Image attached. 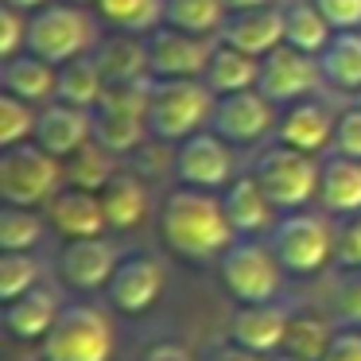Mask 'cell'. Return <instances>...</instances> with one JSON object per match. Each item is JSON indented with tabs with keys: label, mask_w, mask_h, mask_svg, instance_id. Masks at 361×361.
Instances as JSON below:
<instances>
[{
	"label": "cell",
	"mask_w": 361,
	"mask_h": 361,
	"mask_svg": "<svg viewBox=\"0 0 361 361\" xmlns=\"http://www.w3.org/2000/svg\"><path fill=\"white\" fill-rule=\"evenodd\" d=\"M159 237L175 257L195 260V264L218 260L237 241L233 226L226 218V206H221V195L195 190V187H179L164 198V206H159Z\"/></svg>",
	"instance_id": "1"
},
{
	"label": "cell",
	"mask_w": 361,
	"mask_h": 361,
	"mask_svg": "<svg viewBox=\"0 0 361 361\" xmlns=\"http://www.w3.org/2000/svg\"><path fill=\"white\" fill-rule=\"evenodd\" d=\"M218 94L202 78H152V97H148V133L156 140L183 144L187 136L210 128Z\"/></svg>",
	"instance_id": "2"
},
{
	"label": "cell",
	"mask_w": 361,
	"mask_h": 361,
	"mask_svg": "<svg viewBox=\"0 0 361 361\" xmlns=\"http://www.w3.org/2000/svg\"><path fill=\"white\" fill-rule=\"evenodd\" d=\"M97 47V20L71 0H51L27 16V51L63 66Z\"/></svg>",
	"instance_id": "3"
},
{
	"label": "cell",
	"mask_w": 361,
	"mask_h": 361,
	"mask_svg": "<svg viewBox=\"0 0 361 361\" xmlns=\"http://www.w3.org/2000/svg\"><path fill=\"white\" fill-rule=\"evenodd\" d=\"M148 97L152 78L140 82H113L94 109V140L113 156H128L148 140Z\"/></svg>",
	"instance_id": "4"
},
{
	"label": "cell",
	"mask_w": 361,
	"mask_h": 361,
	"mask_svg": "<svg viewBox=\"0 0 361 361\" xmlns=\"http://www.w3.org/2000/svg\"><path fill=\"white\" fill-rule=\"evenodd\" d=\"M272 252L283 264V272L314 276L334 260L338 252V229L326 221V214L314 210H288L272 226Z\"/></svg>",
	"instance_id": "5"
},
{
	"label": "cell",
	"mask_w": 361,
	"mask_h": 361,
	"mask_svg": "<svg viewBox=\"0 0 361 361\" xmlns=\"http://www.w3.org/2000/svg\"><path fill=\"white\" fill-rule=\"evenodd\" d=\"M66 183V164L35 140L4 148L0 156V198L4 206H47Z\"/></svg>",
	"instance_id": "6"
},
{
	"label": "cell",
	"mask_w": 361,
	"mask_h": 361,
	"mask_svg": "<svg viewBox=\"0 0 361 361\" xmlns=\"http://www.w3.org/2000/svg\"><path fill=\"white\" fill-rule=\"evenodd\" d=\"M252 179L264 187V195L272 198L276 210H303L311 198H319V179H322V164L314 156L288 144H272L257 156L252 164Z\"/></svg>",
	"instance_id": "7"
},
{
	"label": "cell",
	"mask_w": 361,
	"mask_h": 361,
	"mask_svg": "<svg viewBox=\"0 0 361 361\" xmlns=\"http://www.w3.org/2000/svg\"><path fill=\"white\" fill-rule=\"evenodd\" d=\"M39 345L43 361H113V326L97 307L66 303Z\"/></svg>",
	"instance_id": "8"
},
{
	"label": "cell",
	"mask_w": 361,
	"mask_h": 361,
	"mask_svg": "<svg viewBox=\"0 0 361 361\" xmlns=\"http://www.w3.org/2000/svg\"><path fill=\"white\" fill-rule=\"evenodd\" d=\"M218 276L237 303H272L283 280V264L276 260L272 245L257 237H237L218 257Z\"/></svg>",
	"instance_id": "9"
},
{
	"label": "cell",
	"mask_w": 361,
	"mask_h": 361,
	"mask_svg": "<svg viewBox=\"0 0 361 361\" xmlns=\"http://www.w3.org/2000/svg\"><path fill=\"white\" fill-rule=\"evenodd\" d=\"M322 66H319V55H307V51H295L288 43H280L276 51H268L260 59V78H257V90L276 105H295L303 97H311L314 90L322 86Z\"/></svg>",
	"instance_id": "10"
},
{
	"label": "cell",
	"mask_w": 361,
	"mask_h": 361,
	"mask_svg": "<svg viewBox=\"0 0 361 361\" xmlns=\"http://www.w3.org/2000/svg\"><path fill=\"white\" fill-rule=\"evenodd\" d=\"M175 179L179 187H195V190H226L233 183V152L221 140L214 128L187 136L175 148Z\"/></svg>",
	"instance_id": "11"
},
{
	"label": "cell",
	"mask_w": 361,
	"mask_h": 361,
	"mask_svg": "<svg viewBox=\"0 0 361 361\" xmlns=\"http://www.w3.org/2000/svg\"><path fill=\"white\" fill-rule=\"evenodd\" d=\"M148 39V74L156 82L164 78H202L206 63L214 55V43L210 35H190L179 32V27H156Z\"/></svg>",
	"instance_id": "12"
},
{
	"label": "cell",
	"mask_w": 361,
	"mask_h": 361,
	"mask_svg": "<svg viewBox=\"0 0 361 361\" xmlns=\"http://www.w3.org/2000/svg\"><path fill=\"white\" fill-rule=\"evenodd\" d=\"M280 117H276V105L268 102L260 90H241V94H226L214 105V121L210 128L221 136L226 144H237V148H249V144H260L268 133H276Z\"/></svg>",
	"instance_id": "13"
},
{
	"label": "cell",
	"mask_w": 361,
	"mask_h": 361,
	"mask_svg": "<svg viewBox=\"0 0 361 361\" xmlns=\"http://www.w3.org/2000/svg\"><path fill=\"white\" fill-rule=\"evenodd\" d=\"M164 283H167L164 264L156 257H148V252H133V257H121L113 280L105 283V299L121 314H144L159 303Z\"/></svg>",
	"instance_id": "14"
},
{
	"label": "cell",
	"mask_w": 361,
	"mask_h": 361,
	"mask_svg": "<svg viewBox=\"0 0 361 361\" xmlns=\"http://www.w3.org/2000/svg\"><path fill=\"white\" fill-rule=\"evenodd\" d=\"M94 140V113L78 109V105L66 102H47L39 109V121H35V144L43 152H51L55 159H71L74 152H82Z\"/></svg>",
	"instance_id": "15"
},
{
	"label": "cell",
	"mask_w": 361,
	"mask_h": 361,
	"mask_svg": "<svg viewBox=\"0 0 361 361\" xmlns=\"http://www.w3.org/2000/svg\"><path fill=\"white\" fill-rule=\"evenodd\" d=\"M121 257L113 249V241L105 237H82V241H66L59 252V276L66 288L74 291H97L113 280Z\"/></svg>",
	"instance_id": "16"
},
{
	"label": "cell",
	"mask_w": 361,
	"mask_h": 361,
	"mask_svg": "<svg viewBox=\"0 0 361 361\" xmlns=\"http://www.w3.org/2000/svg\"><path fill=\"white\" fill-rule=\"evenodd\" d=\"M288 322L291 311L280 303H237V311L229 314V342L268 357V353L283 350Z\"/></svg>",
	"instance_id": "17"
},
{
	"label": "cell",
	"mask_w": 361,
	"mask_h": 361,
	"mask_svg": "<svg viewBox=\"0 0 361 361\" xmlns=\"http://www.w3.org/2000/svg\"><path fill=\"white\" fill-rule=\"evenodd\" d=\"M221 43L245 51L252 59H264L283 43V8L276 4H260V8H233L218 32Z\"/></svg>",
	"instance_id": "18"
},
{
	"label": "cell",
	"mask_w": 361,
	"mask_h": 361,
	"mask_svg": "<svg viewBox=\"0 0 361 361\" xmlns=\"http://www.w3.org/2000/svg\"><path fill=\"white\" fill-rule=\"evenodd\" d=\"M334 125H338V117L330 113V105L303 97L295 105H283L280 125H276V140L288 144V148L307 152V156H319L326 144H334Z\"/></svg>",
	"instance_id": "19"
},
{
	"label": "cell",
	"mask_w": 361,
	"mask_h": 361,
	"mask_svg": "<svg viewBox=\"0 0 361 361\" xmlns=\"http://www.w3.org/2000/svg\"><path fill=\"white\" fill-rule=\"evenodd\" d=\"M47 221L66 237V241H82V237H102L109 229L105 221V206L97 190L82 187H63L47 202Z\"/></svg>",
	"instance_id": "20"
},
{
	"label": "cell",
	"mask_w": 361,
	"mask_h": 361,
	"mask_svg": "<svg viewBox=\"0 0 361 361\" xmlns=\"http://www.w3.org/2000/svg\"><path fill=\"white\" fill-rule=\"evenodd\" d=\"M221 206H226V218H229V226H233L237 237L268 233V229L280 221V218H276L272 198H268L264 187L252 179V171L241 175V179H233L226 190H221Z\"/></svg>",
	"instance_id": "21"
},
{
	"label": "cell",
	"mask_w": 361,
	"mask_h": 361,
	"mask_svg": "<svg viewBox=\"0 0 361 361\" xmlns=\"http://www.w3.org/2000/svg\"><path fill=\"white\" fill-rule=\"evenodd\" d=\"M59 311H63V307H59L55 291L32 288L20 299H8V303H4L0 322H4V334H8L12 342H43V338L51 334V326H55Z\"/></svg>",
	"instance_id": "22"
},
{
	"label": "cell",
	"mask_w": 361,
	"mask_h": 361,
	"mask_svg": "<svg viewBox=\"0 0 361 361\" xmlns=\"http://www.w3.org/2000/svg\"><path fill=\"white\" fill-rule=\"evenodd\" d=\"M0 94H16L32 105L55 102L59 66L47 63V59H39V55H32V51H24V55H16V59H4V66H0Z\"/></svg>",
	"instance_id": "23"
},
{
	"label": "cell",
	"mask_w": 361,
	"mask_h": 361,
	"mask_svg": "<svg viewBox=\"0 0 361 361\" xmlns=\"http://www.w3.org/2000/svg\"><path fill=\"white\" fill-rule=\"evenodd\" d=\"M94 63L102 66L105 82H140V78H152L148 74V39L144 35H128V32H117V35H105L97 39V47L90 51Z\"/></svg>",
	"instance_id": "24"
},
{
	"label": "cell",
	"mask_w": 361,
	"mask_h": 361,
	"mask_svg": "<svg viewBox=\"0 0 361 361\" xmlns=\"http://www.w3.org/2000/svg\"><path fill=\"white\" fill-rule=\"evenodd\" d=\"M319 202L326 214H338V218L361 214V159H350V156H338L334 152L322 164Z\"/></svg>",
	"instance_id": "25"
},
{
	"label": "cell",
	"mask_w": 361,
	"mask_h": 361,
	"mask_svg": "<svg viewBox=\"0 0 361 361\" xmlns=\"http://www.w3.org/2000/svg\"><path fill=\"white\" fill-rule=\"evenodd\" d=\"M257 78H260V59L245 55V51L229 47V43H221V39L214 43V55H210V63H206L202 82L218 97L241 94V90H257Z\"/></svg>",
	"instance_id": "26"
},
{
	"label": "cell",
	"mask_w": 361,
	"mask_h": 361,
	"mask_svg": "<svg viewBox=\"0 0 361 361\" xmlns=\"http://www.w3.org/2000/svg\"><path fill=\"white\" fill-rule=\"evenodd\" d=\"M102 206H105L109 229L128 233V229H136L148 218V187H144L133 171H117L102 190Z\"/></svg>",
	"instance_id": "27"
},
{
	"label": "cell",
	"mask_w": 361,
	"mask_h": 361,
	"mask_svg": "<svg viewBox=\"0 0 361 361\" xmlns=\"http://www.w3.org/2000/svg\"><path fill=\"white\" fill-rule=\"evenodd\" d=\"M105 74L102 66L94 63V55H82V59H71V63L59 66V94L55 102H66V105H78V109H97V102L105 97Z\"/></svg>",
	"instance_id": "28"
},
{
	"label": "cell",
	"mask_w": 361,
	"mask_h": 361,
	"mask_svg": "<svg viewBox=\"0 0 361 361\" xmlns=\"http://www.w3.org/2000/svg\"><path fill=\"white\" fill-rule=\"evenodd\" d=\"M330 39H334V27L319 12L314 0H299V4L283 8V43L288 47L307 51V55H322Z\"/></svg>",
	"instance_id": "29"
},
{
	"label": "cell",
	"mask_w": 361,
	"mask_h": 361,
	"mask_svg": "<svg viewBox=\"0 0 361 361\" xmlns=\"http://www.w3.org/2000/svg\"><path fill=\"white\" fill-rule=\"evenodd\" d=\"M322 78L334 90H361V32H334V39L326 43V51L319 55Z\"/></svg>",
	"instance_id": "30"
},
{
	"label": "cell",
	"mask_w": 361,
	"mask_h": 361,
	"mask_svg": "<svg viewBox=\"0 0 361 361\" xmlns=\"http://www.w3.org/2000/svg\"><path fill=\"white\" fill-rule=\"evenodd\" d=\"M94 12L113 32L128 35H152L164 27V0H97Z\"/></svg>",
	"instance_id": "31"
},
{
	"label": "cell",
	"mask_w": 361,
	"mask_h": 361,
	"mask_svg": "<svg viewBox=\"0 0 361 361\" xmlns=\"http://www.w3.org/2000/svg\"><path fill=\"white\" fill-rule=\"evenodd\" d=\"M229 16L226 0H164V24L190 35H210L218 39L221 24Z\"/></svg>",
	"instance_id": "32"
},
{
	"label": "cell",
	"mask_w": 361,
	"mask_h": 361,
	"mask_svg": "<svg viewBox=\"0 0 361 361\" xmlns=\"http://www.w3.org/2000/svg\"><path fill=\"white\" fill-rule=\"evenodd\" d=\"M113 175H117V156L105 152L97 140H90L82 152H74L66 159V187H82V190H97L102 195Z\"/></svg>",
	"instance_id": "33"
},
{
	"label": "cell",
	"mask_w": 361,
	"mask_h": 361,
	"mask_svg": "<svg viewBox=\"0 0 361 361\" xmlns=\"http://www.w3.org/2000/svg\"><path fill=\"white\" fill-rule=\"evenodd\" d=\"M47 218L32 206H4L0 210V252H32L43 241Z\"/></svg>",
	"instance_id": "34"
},
{
	"label": "cell",
	"mask_w": 361,
	"mask_h": 361,
	"mask_svg": "<svg viewBox=\"0 0 361 361\" xmlns=\"http://www.w3.org/2000/svg\"><path fill=\"white\" fill-rule=\"evenodd\" d=\"M330 342H334L330 322H322L319 314H291L288 338H283V353H295V357H307V361H322Z\"/></svg>",
	"instance_id": "35"
},
{
	"label": "cell",
	"mask_w": 361,
	"mask_h": 361,
	"mask_svg": "<svg viewBox=\"0 0 361 361\" xmlns=\"http://www.w3.org/2000/svg\"><path fill=\"white\" fill-rule=\"evenodd\" d=\"M35 113L32 102L16 94H0V148H16V144H27L35 140Z\"/></svg>",
	"instance_id": "36"
},
{
	"label": "cell",
	"mask_w": 361,
	"mask_h": 361,
	"mask_svg": "<svg viewBox=\"0 0 361 361\" xmlns=\"http://www.w3.org/2000/svg\"><path fill=\"white\" fill-rule=\"evenodd\" d=\"M39 288V260L32 252H0V299H20Z\"/></svg>",
	"instance_id": "37"
},
{
	"label": "cell",
	"mask_w": 361,
	"mask_h": 361,
	"mask_svg": "<svg viewBox=\"0 0 361 361\" xmlns=\"http://www.w3.org/2000/svg\"><path fill=\"white\" fill-rule=\"evenodd\" d=\"M330 307H334V319L342 326H361V268H345L338 276Z\"/></svg>",
	"instance_id": "38"
},
{
	"label": "cell",
	"mask_w": 361,
	"mask_h": 361,
	"mask_svg": "<svg viewBox=\"0 0 361 361\" xmlns=\"http://www.w3.org/2000/svg\"><path fill=\"white\" fill-rule=\"evenodd\" d=\"M27 16H32V12L0 4V55L4 59H16L27 51Z\"/></svg>",
	"instance_id": "39"
},
{
	"label": "cell",
	"mask_w": 361,
	"mask_h": 361,
	"mask_svg": "<svg viewBox=\"0 0 361 361\" xmlns=\"http://www.w3.org/2000/svg\"><path fill=\"white\" fill-rule=\"evenodd\" d=\"M334 152H338V156H350V159H361V105L357 102H353L350 109L338 113Z\"/></svg>",
	"instance_id": "40"
},
{
	"label": "cell",
	"mask_w": 361,
	"mask_h": 361,
	"mask_svg": "<svg viewBox=\"0 0 361 361\" xmlns=\"http://www.w3.org/2000/svg\"><path fill=\"white\" fill-rule=\"evenodd\" d=\"M334 257L342 268H361V214H350L338 226V252Z\"/></svg>",
	"instance_id": "41"
},
{
	"label": "cell",
	"mask_w": 361,
	"mask_h": 361,
	"mask_svg": "<svg viewBox=\"0 0 361 361\" xmlns=\"http://www.w3.org/2000/svg\"><path fill=\"white\" fill-rule=\"evenodd\" d=\"M334 32H361V0H314Z\"/></svg>",
	"instance_id": "42"
},
{
	"label": "cell",
	"mask_w": 361,
	"mask_h": 361,
	"mask_svg": "<svg viewBox=\"0 0 361 361\" xmlns=\"http://www.w3.org/2000/svg\"><path fill=\"white\" fill-rule=\"evenodd\" d=\"M322 361H361V334L357 330H334V342Z\"/></svg>",
	"instance_id": "43"
},
{
	"label": "cell",
	"mask_w": 361,
	"mask_h": 361,
	"mask_svg": "<svg viewBox=\"0 0 361 361\" xmlns=\"http://www.w3.org/2000/svg\"><path fill=\"white\" fill-rule=\"evenodd\" d=\"M144 361H195V357H190V350H183L175 342H159L144 353Z\"/></svg>",
	"instance_id": "44"
},
{
	"label": "cell",
	"mask_w": 361,
	"mask_h": 361,
	"mask_svg": "<svg viewBox=\"0 0 361 361\" xmlns=\"http://www.w3.org/2000/svg\"><path fill=\"white\" fill-rule=\"evenodd\" d=\"M214 361H272V357H264V353H252V350H245V345H233V342H229L226 350L214 353Z\"/></svg>",
	"instance_id": "45"
},
{
	"label": "cell",
	"mask_w": 361,
	"mask_h": 361,
	"mask_svg": "<svg viewBox=\"0 0 361 361\" xmlns=\"http://www.w3.org/2000/svg\"><path fill=\"white\" fill-rule=\"evenodd\" d=\"M0 4L20 8V12H35V8H43V4H51V0H0Z\"/></svg>",
	"instance_id": "46"
},
{
	"label": "cell",
	"mask_w": 361,
	"mask_h": 361,
	"mask_svg": "<svg viewBox=\"0 0 361 361\" xmlns=\"http://www.w3.org/2000/svg\"><path fill=\"white\" fill-rule=\"evenodd\" d=\"M226 4L233 12V8H260V4H272V0H226Z\"/></svg>",
	"instance_id": "47"
},
{
	"label": "cell",
	"mask_w": 361,
	"mask_h": 361,
	"mask_svg": "<svg viewBox=\"0 0 361 361\" xmlns=\"http://www.w3.org/2000/svg\"><path fill=\"white\" fill-rule=\"evenodd\" d=\"M272 361H307V357H295V353H283V350H280V353H276Z\"/></svg>",
	"instance_id": "48"
},
{
	"label": "cell",
	"mask_w": 361,
	"mask_h": 361,
	"mask_svg": "<svg viewBox=\"0 0 361 361\" xmlns=\"http://www.w3.org/2000/svg\"><path fill=\"white\" fill-rule=\"evenodd\" d=\"M71 4H82V8H94L97 0H71Z\"/></svg>",
	"instance_id": "49"
},
{
	"label": "cell",
	"mask_w": 361,
	"mask_h": 361,
	"mask_svg": "<svg viewBox=\"0 0 361 361\" xmlns=\"http://www.w3.org/2000/svg\"><path fill=\"white\" fill-rule=\"evenodd\" d=\"M357 105H361V90H357Z\"/></svg>",
	"instance_id": "50"
}]
</instances>
